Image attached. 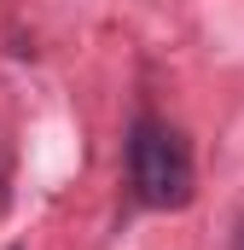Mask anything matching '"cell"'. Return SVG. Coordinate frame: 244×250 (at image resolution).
Listing matches in <instances>:
<instances>
[{
  "instance_id": "6da1fadb",
  "label": "cell",
  "mask_w": 244,
  "mask_h": 250,
  "mask_svg": "<svg viewBox=\"0 0 244 250\" xmlns=\"http://www.w3.org/2000/svg\"><path fill=\"white\" fill-rule=\"evenodd\" d=\"M128 181L145 209H181L192 198V151L163 117H134L128 123Z\"/></svg>"
},
{
  "instance_id": "7a4b0ae2",
  "label": "cell",
  "mask_w": 244,
  "mask_h": 250,
  "mask_svg": "<svg viewBox=\"0 0 244 250\" xmlns=\"http://www.w3.org/2000/svg\"><path fill=\"white\" fill-rule=\"evenodd\" d=\"M233 250H244V215L233 221Z\"/></svg>"
}]
</instances>
